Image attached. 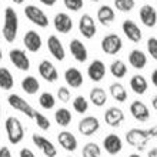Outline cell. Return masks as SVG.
I'll return each instance as SVG.
<instances>
[{
  "instance_id": "cell-1",
  "label": "cell",
  "mask_w": 157,
  "mask_h": 157,
  "mask_svg": "<svg viewBox=\"0 0 157 157\" xmlns=\"http://www.w3.org/2000/svg\"><path fill=\"white\" fill-rule=\"evenodd\" d=\"M3 29H2V34H3L4 40L7 43H14L19 33V16H17L16 10L13 7H6L4 9V16H3Z\"/></svg>"
},
{
  "instance_id": "cell-2",
  "label": "cell",
  "mask_w": 157,
  "mask_h": 157,
  "mask_svg": "<svg viewBox=\"0 0 157 157\" xmlns=\"http://www.w3.org/2000/svg\"><path fill=\"white\" fill-rule=\"evenodd\" d=\"M151 139H153V137L150 134L149 128L144 130V128L136 127V128L128 130V132L126 133V141H127V144L137 150H140V151H143V150L147 147V144H149V141L151 140Z\"/></svg>"
},
{
  "instance_id": "cell-3",
  "label": "cell",
  "mask_w": 157,
  "mask_h": 157,
  "mask_svg": "<svg viewBox=\"0 0 157 157\" xmlns=\"http://www.w3.org/2000/svg\"><path fill=\"white\" fill-rule=\"evenodd\" d=\"M4 130H6L7 140L14 146L19 144L25 139V127H23V123L17 117H7L4 121Z\"/></svg>"
},
{
  "instance_id": "cell-4",
  "label": "cell",
  "mask_w": 157,
  "mask_h": 157,
  "mask_svg": "<svg viewBox=\"0 0 157 157\" xmlns=\"http://www.w3.org/2000/svg\"><path fill=\"white\" fill-rule=\"evenodd\" d=\"M23 13H25V16H26L27 20L32 21L33 25L41 27V29H46V27L49 26V23H50L47 14H46L40 7L34 6V4H27V6H25Z\"/></svg>"
},
{
  "instance_id": "cell-5",
  "label": "cell",
  "mask_w": 157,
  "mask_h": 157,
  "mask_svg": "<svg viewBox=\"0 0 157 157\" xmlns=\"http://www.w3.org/2000/svg\"><path fill=\"white\" fill-rule=\"evenodd\" d=\"M100 46H101V50H103L104 54H107V56H116L123 49V39L116 33H109L101 39Z\"/></svg>"
},
{
  "instance_id": "cell-6",
  "label": "cell",
  "mask_w": 157,
  "mask_h": 157,
  "mask_svg": "<svg viewBox=\"0 0 157 157\" xmlns=\"http://www.w3.org/2000/svg\"><path fill=\"white\" fill-rule=\"evenodd\" d=\"M7 103H9V106H10L12 109H14L16 112H20L21 114H25L27 119H33L36 109L32 107V104L27 103L21 96L14 94V93L9 94L7 96Z\"/></svg>"
},
{
  "instance_id": "cell-7",
  "label": "cell",
  "mask_w": 157,
  "mask_h": 157,
  "mask_svg": "<svg viewBox=\"0 0 157 157\" xmlns=\"http://www.w3.org/2000/svg\"><path fill=\"white\" fill-rule=\"evenodd\" d=\"M78 133L84 137H91L100 130V120L94 116H86L78 121Z\"/></svg>"
},
{
  "instance_id": "cell-8",
  "label": "cell",
  "mask_w": 157,
  "mask_h": 157,
  "mask_svg": "<svg viewBox=\"0 0 157 157\" xmlns=\"http://www.w3.org/2000/svg\"><path fill=\"white\" fill-rule=\"evenodd\" d=\"M32 141H33V144L36 146L46 157H56L57 156V149H56V146H54L47 137L41 136L39 133H33V134H32Z\"/></svg>"
},
{
  "instance_id": "cell-9",
  "label": "cell",
  "mask_w": 157,
  "mask_h": 157,
  "mask_svg": "<svg viewBox=\"0 0 157 157\" xmlns=\"http://www.w3.org/2000/svg\"><path fill=\"white\" fill-rule=\"evenodd\" d=\"M78 32L84 39H93L97 33L96 21L89 13L82 14L80 19H78Z\"/></svg>"
},
{
  "instance_id": "cell-10",
  "label": "cell",
  "mask_w": 157,
  "mask_h": 157,
  "mask_svg": "<svg viewBox=\"0 0 157 157\" xmlns=\"http://www.w3.org/2000/svg\"><path fill=\"white\" fill-rule=\"evenodd\" d=\"M9 59L17 70L29 71L30 70V60L27 57V53L21 49H12L9 52Z\"/></svg>"
},
{
  "instance_id": "cell-11",
  "label": "cell",
  "mask_w": 157,
  "mask_h": 157,
  "mask_svg": "<svg viewBox=\"0 0 157 157\" xmlns=\"http://www.w3.org/2000/svg\"><path fill=\"white\" fill-rule=\"evenodd\" d=\"M121 30H123L124 36L132 41V43H140L141 37H143V32L139 27L134 20L132 19H126V20L121 23Z\"/></svg>"
},
{
  "instance_id": "cell-12",
  "label": "cell",
  "mask_w": 157,
  "mask_h": 157,
  "mask_svg": "<svg viewBox=\"0 0 157 157\" xmlns=\"http://www.w3.org/2000/svg\"><path fill=\"white\" fill-rule=\"evenodd\" d=\"M47 50L49 53L53 56L57 62H62L66 59V50H64V46H63L62 40L56 36V34H50L47 37Z\"/></svg>"
},
{
  "instance_id": "cell-13",
  "label": "cell",
  "mask_w": 157,
  "mask_h": 157,
  "mask_svg": "<svg viewBox=\"0 0 157 157\" xmlns=\"http://www.w3.org/2000/svg\"><path fill=\"white\" fill-rule=\"evenodd\" d=\"M23 44L27 49V52L37 53L43 47V39L36 30H27L23 36Z\"/></svg>"
},
{
  "instance_id": "cell-14",
  "label": "cell",
  "mask_w": 157,
  "mask_h": 157,
  "mask_svg": "<svg viewBox=\"0 0 157 157\" xmlns=\"http://www.w3.org/2000/svg\"><path fill=\"white\" fill-rule=\"evenodd\" d=\"M69 50H70V54L73 56V59H75L76 62H78V63L87 62V59H89V50H87V47L84 46V43L82 40H78V39L70 40Z\"/></svg>"
},
{
  "instance_id": "cell-15",
  "label": "cell",
  "mask_w": 157,
  "mask_h": 157,
  "mask_svg": "<svg viewBox=\"0 0 157 157\" xmlns=\"http://www.w3.org/2000/svg\"><path fill=\"white\" fill-rule=\"evenodd\" d=\"M39 75L43 80L49 83H54L59 80V71L57 67L54 66L50 60H41L39 64Z\"/></svg>"
},
{
  "instance_id": "cell-16",
  "label": "cell",
  "mask_w": 157,
  "mask_h": 157,
  "mask_svg": "<svg viewBox=\"0 0 157 157\" xmlns=\"http://www.w3.org/2000/svg\"><path fill=\"white\" fill-rule=\"evenodd\" d=\"M139 17L146 27H154L157 25V10L151 4H143L139 10Z\"/></svg>"
},
{
  "instance_id": "cell-17",
  "label": "cell",
  "mask_w": 157,
  "mask_h": 157,
  "mask_svg": "<svg viewBox=\"0 0 157 157\" xmlns=\"http://www.w3.org/2000/svg\"><path fill=\"white\" fill-rule=\"evenodd\" d=\"M53 26L59 33L67 34L73 30V19L67 13L60 12L53 17Z\"/></svg>"
},
{
  "instance_id": "cell-18",
  "label": "cell",
  "mask_w": 157,
  "mask_h": 157,
  "mask_svg": "<svg viewBox=\"0 0 157 157\" xmlns=\"http://www.w3.org/2000/svg\"><path fill=\"white\" fill-rule=\"evenodd\" d=\"M126 120V114L120 107H109L104 112V121L110 127H120Z\"/></svg>"
},
{
  "instance_id": "cell-19",
  "label": "cell",
  "mask_w": 157,
  "mask_h": 157,
  "mask_svg": "<svg viewBox=\"0 0 157 157\" xmlns=\"http://www.w3.org/2000/svg\"><path fill=\"white\" fill-rule=\"evenodd\" d=\"M103 149L107 151V154L116 156L123 150V140L120 139V136L110 133L103 139Z\"/></svg>"
},
{
  "instance_id": "cell-20",
  "label": "cell",
  "mask_w": 157,
  "mask_h": 157,
  "mask_svg": "<svg viewBox=\"0 0 157 157\" xmlns=\"http://www.w3.org/2000/svg\"><path fill=\"white\" fill-rule=\"evenodd\" d=\"M87 76H89V78L91 82L94 83L101 82L104 78V76H106V64L101 60H99V59L93 60L89 64V67H87Z\"/></svg>"
},
{
  "instance_id": "cell-21",
  "label": "cell",
  "mask_w": 157,
  "mask_h": 157,
  "mask_svg": "<svg viewBox=\"0 0 157 157\" xmlns=\"http://www.w3.org/2000/svg\"><path fill=\"white\" fill-rule=\"evenodd\" d=\"M130 113L132 116L137 120V121H141L144 123L150 119V110L149 107L146 106V103H143L141 100H134L130 104Z\"/></svg>"
},
{
  "instance_id": "cell-22",
  "label": "cell",
  "mask_w": 157,
  "mask_h": 157,
  "mask_svg": "<svg viewBox=\"0 0 157 157\" xmlns=\"http://www.w3.org/2000/svg\"><path fill=\"white\" fill-rule=\"evenodd\" d=\"M57 143L60 144V147L67 151H76L78 147V141L76 139V136L70 132L63 130L57 134Z\"/></svg>"
},
{
  "instance_id": "cell-23",
  "label": "cell",
  "mask_w": 157,
  "mask_h": 157,
  "mask_svg": "<svg viewBox=\"0 0 157 157\" xmlns=\"http://www.w3.org/2000/svg\"><path fill=\"white\" fill-rule=\"evenodd\" d=\"M96 16H97V20L101 26H110L113 21L116 20V12H114V9L112 6H109V4H103V6H100L97 9V13H96Z\"/></svg>"
},
{
  "instance_id": "cell-24",
  "label": "cell",
  "mask_w": 157,
  "mask_h": 157,
  "mask_svg": "<svg viewBox=\"0 0 157 157\" xmlns=\"http://www.w3.org/2000/svg\"><path fill=\"white\" fill-rule=\"evenodd\" d=\"M83 73L78 70L77 67H69L64 71V82L69 84V87L73 89H78L83 84Z\"/></svg>"
},
{
  "instance_id": "cell-25",
  "label": "cell",
  "mask_w": 157,
  "mask_h": 157,
  "mask_svg": "<svg viewBox=\"0 0 157 157\" xmlns=\"http://www.w3.org/2000/svg\"><path fill=\"white\" fill-rule=\"evenodd\" d=\"M128 63L133 69L136 70H143L147 66V54L139 49H134L128 53Z\"/></svg>"
},
{
  "instance_id": "cell-26",
  "label": "cell",
  "mask_w": 157,
  "mask_h": 157,
  "mask_svg": "<svg viewBox=\"0 0 157 157\" xmlns=\"http://www.w3.org/2000/svg\"><path fill=\"white\" fill-rule=\"evenodd\" d=\"M89 100L96 107H103L107 103V93H106L103 87H93L90 93H89Z\"/></svg>"
},
{
  "instance_id": "cell-27",
  "label": "cell",
  "mask_w": 157,
  "mask_h": 157,
  "mask_svg": "<svg viewBox=\"0 0 157 157\" xmlns=\"http://www.w3.org/2000/svg\"><path fill=\"white\" fill-rule=\"evenodd\" d=\"M130 89L133 90V93L141 96L149 89V82L143 75H134L130 78Z\"/></svg>"
},
{
  "instance_id": "cell-28",
  "label": "cell",
  "mask_w": 157,
  "mask_h": 157,
  "mask_svg": "<svg viewBox=\"0 0 157 157\" xmlns=\"http://www.w3.org/2000/svg\"><path fill=\"white\" fill-rule=\"evenodd\" d=\"M20 86H21V90L25 91L26 94H30V96L36 94L40 90V83H39V80L34 76H26V77H23Z\"/></svg>"
},
{
  "instance_id": "cell-29",
  "label": "cell",
  "mask_w": 157,
  "mask_h": 157,
  "mask_svg": "<svg viewBox=\"0 0 157 157\" xmlns=\"http://www.w3.org/2000/svg\"><path fill=\"white\" fill-rule=\"evenodd\" d=\"M14 87V77L7 67H0V89L4 91L12 90Z\"/></svg>"
},
{
  "instance_id": "cell-30",
  "label": "cell",
  "mask_w": 157,
  "mask_h": 157,
  "mask_svg": "<svg viewBox=\"0 0 157 157\" xmlns=\"http://www.w3.org/2000/svg\"><path fill=\"white\" fill-rule=\"evenodd\" d=\"M109 91H110V96H112L116 101H119V103L127 101V90H126V87H124L123 84H120V83H112L110 87H109Z\"/></svg>"
},
{
  "instance_id": "cell-31",
  "label": "cell",
  "mask_w": 157,
  "mask_h": 157,
  "mask_svg": "<svg viewBox=\"0 0 157 157\" xmlns=\"http://www.w3.org/2000/svg\"><path fill=\"white\" fill-rule=\"evenodd\" d=\"M54 120L60 127H67L71 123V112L66 107H60L54 113Z\"/></svg>"
},
{
  "instance_id": "cell-32",
  "label": "cell",
  "mask_w": 157,
  "mask_h": 157,
  "mask_svg": "<svg viewBox=\"0 0 157 157\" xmlns=\"http://www.w3.org/2000/svg\"><path fill=\"white\" fill-rule=\"evenodd\" d=\"M109 70H110L113 77L123 78V77H126V75H127V64L124 62H121V60H114V62L110 64Z\"/></svg>"
},
{
  "instance_id": "cell-33",
  "label": "cell",
  "mask_w": 157,
  "mask_h": 157,
  "mask_svg": "<svg viewBox=\"0 0 157 157\" xmlns=\"http://www.w3.org/2000/svg\"><path fill=\"white\" fill-rule=\"evenodd\" d=\"M101 154V147L94 141H89L83 146L82 156L83 157H100Z\"/></svg>"
},
{
  "instance_id": "cell-34",
  "label": "cell",
  "mask_w": 157,
  "mask_h": 157,
  "mask_svg": "<svg viewBox=\"0 0 157 157\" xmlns=\"http://www.w3.org/2000/svg\"><path fill=\"white\" fill-rule=\"evenodd\" d=\"M39 104H40V107L44 109V110H52V109L56 106V97H54L50 91H43V93L39 96Z\"/></svg>"
},
{
  "instance_id": "cell-35",
  "label": "cell",
  "mask_w": 157,
  "mask_h": 157,
  "mask_svg": "<svg viewBox=\"0 0 157 157\" xmlns=\"http://www.w3.org/2000/svg\"><path fill=\"white\" fill-rule=\"evenodd\" d=\"M73 110H75L77 114H84V113L89 110V100H87L84 96H77V97L73 100Z\"/></svg>"
},
{
  "instance_id": "cell-36",
  "label": "cell",
  "mask_w": 157,
  "mask_h": 157,
  "mask_svg": "<svg viewBox=\"0 0 157 157\" xmlns=\"http://www.w3.org/2000/svg\"><path fill=\"white\" fill-rule=\"evenodd\" d=\"M33 120H34V123H36V126H37L39 128H41V130H49V128H50V120H49V117L44 116V114H43V113H40L39 110H36V112H34Z\"/></svg>"
},
{
  "instance_id": "cell-37",
  "label": "cell",
  "mask_w": 157,
  "mask_h": 157,
  "mask_svg": "<svg viewBox=\"0 0 157 157\" xmlns=\"http://www.w3.org/2000/svg\"><path fill=\"white\" fill-rule=\"evenodd\" d=\"M136 6L134 0H114V7L121 13H128L132 12Z\"/></svg>"
},
{
  "instance_id": "cell-38",
  "label": "cell",
  "mask_w": 157,
  "mask_h": 157,
  "mask_svg": "<svg viewBox=\"0 0 157 157\" xmlns=\"http://www.w3.org/2000/svg\"><path fill=\"white\" fill-rule=\"evenodd\" d=\"M63 4L70 12H80L84 6V2L83 0H63Z\"/></svg>"
},
{
  "instance_id": "cell-39",
  "label": "cell",
  "mask_w": 157,
  "mask_h": 157,
  "mask_svg": "<svg viewBox=\"0 0 157 157\" xmlns=\"http://www.w3.org/2000/svg\"><path fill=\"white\" fill-rule=\"evenodd\" d=\"M57 99L62 101V103H69L71 100V93L70 90L67 89L66 86H62L57 89Z\"/></svg>"
},
{
  "instance_id": "cell-40",
  "label": "cell",
  "mask_w": 157,
  "mask_h": 157,
  "mask_svg": "<svg viewBox=\"0 0 157 157\" xmlns=\"http://www.w3.org/2000/svg\"><path fill=\"white\" fill-rule=\"evenodd\" d=\"M147 52H149L150 57H153L154 60L157 62V39L156 37H149L147 39Z\"/></svg>"
},
{
  "instance_id": "cell-41",
  "label": "cell",
  "mask_w": 157,
  "mask_h": 157,
  "mask_svg": "<svg viewBox=\"0 0 157 157\" xmlns=\"http://www.w3.org/2000/svg\"><path fill=\"white\" fill-rule=\"evenodd\" d=\"M19 157H36V154L30 149H27V147H23V149L19 151Z\"/></svg>"
},
{
  "instance_id": "cell-42",
  "label": "cell",
  "mask_w": 157,
  "mask_h": 157,
  "mask_svg": "<svg viewBox=\"0 0 157 157\" xmlns=\"http://www.w3.org/2000/svg\"><path fill=\"white\" fill-rule=\"evenodd\" d=\"M0 157H13L12 156V151H10V149H9L7 146L0 147Z\"/></svg>"
},
{
  "instance_id": "cell-43",
  "label": "cell",
  "mask_w": 157,
  "mask_h": 157,
  "mask_svg": "<svg viewBox=\"0 0 157 157\" xmlns=\"http://www.w3.org/2000/svg\"><path fill=\"white\" fill-rule=\"evenodd\" d=\"M41 4H44V6H49V7H52V6H54V4L57 3V0H39Z\"/></svg>"
},
{
  "instance_id": "cell-44",
  "label": "cell",
  "mask_w": 157,
  "mask_h": 157,
  "mask_svg": "<svg viewBox=\"0 0 157 157\" xmlns=\"http://www.w3.org/2000/svg\"><path fill=\"white\" fill-rule=\"evenodd\" d=\"M151 83H153L154 87H157V69H154L153 73H151Z\"/></svg>"
},
{
  "instance_id": "cell-45",
  "label": "cell",
  "mask_w": 157,
  "mask_h": 157,
  "mask_svg": "<svg viewBox=\"0 0 157 157\" xmlns=\"http://www.w3.org/2000/svg\"><path fill=\"white\" fill-rule=\"evenodd\" d=\"M147 157H157V147H153V149H150L149 153H147Z\"/></svg>"
},
{
  "instance_id": "cell-46",
  "label": "cell",
  "mask_w": 157,
  "mask_h": 157,
  "mask_svg": "<svg viewBox=\"0 0 157 157\" xmlns=\"http://www.w3.org/2000/svg\"><path fill=\"white\" fill-rule=\"evenodd\" d=\"M149 132H150V134H151V137H157V124L156 126H153V127H150L149 128Z\"/></svg>"
},
{
  "instance_id": "cell-47",
  "label": "cell",
  "mask_w": 157,
  "mask_h": 157,
  "mask_svg": "<svg viewBox=\"0 0 157 157\" xmlns=\"http://www.w3.org/2000/svg\"><path fill=\"white\" fill-rule=\"evenodd\" d=\"M151 106H153V109L157 112V96H154L153 99H151Z\"/></svg>"
},
{
  "instance_id": "cell-48",
  "label": "cell",
  "mask_w": 157,
  "mask_h": 157,
  "mask_svg": "<svg viewBox=\"0 0 157 157\" xmlns=\"http://www.w3.org/2000/svg\"><path fill=\"white\" fill-rule=\"evenodd\" d=\"M13 3H16V4H23L25 3V0H12Z\"/></svg>"
},
{
  "instance_id": "cell-49",
  "label": "cell",
  "mask_w": 157,
  "mask_h": 157,
  "mask_svg": "<svg viewBox=\"0 0 157 157\" xmlns=\"http://www.w3.org/2000/svg\"><path fill=\"white\" fill-rule=\"evenodd\" d=\"M128 157H141V156H140V154H137V153H133V154H130Z\"/></svg>"
},
{
  "instance_id": "cell-50",
  "label": "cell",
  "mask_w": 157,
  "mask_h": 157,
  "mask_svg": "<svg viewBox=\"0 0 157 157\" xmlns=\"http://www.w3.org/2000/svg\"><path fill=\"white\" fill-rule=\"evenodd\" d=\"M3 59V52H2V47H0V60Z\"/></svg>"
},
{
  "instance_id": "cell-51",
  "label": "cell",
  "mask_w": 157,
  "mask_h": 157,
  "mask_svg": "<svg viewBox=\"0 0 157 157\" xmlns=\"http://www.w3.org/2000/svg\"><path fill=\"white\" fill-rule=\"evenodd\" d=\"M0 117H2V103H0Z\"/></svg>"
},
{
  "instance_id": "cell-52",
  "label": "cell",
  "mask_w": 157,
  "mask_h": 157,
  "mask_svg": "<svg viewBox=\"0 0 157 157\" xmlns=\"http://www.w3.org/2000/svg\"><path fill=\"white\" fill-rule=\"evenodd\" d=\"M90 2H100V0H90Z\"/></svg>"
},
{
  "instance_id": "cell-53",
  "label": "cell",
  "mask_w": 157,
  "mask_h": 157,
  "mask_svg": "<svg viewBox=\"0 0 157 157\" xmlns=\"http://www.w3.org/2000/svg\"><path fill=\"white\" fill-rule=\"evenodd\" d=\"M67 157H73V156H67Z\"/></svg>"
}]
</instances>
